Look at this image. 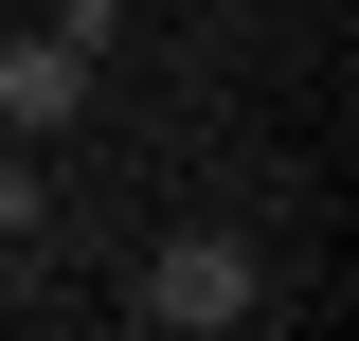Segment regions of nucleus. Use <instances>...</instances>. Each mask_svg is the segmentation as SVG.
I'll use <instances>...</instances> for the list:
<instances>
[{
    "label": "nucleus",
    "mask_w": 359,
    "mask_h": 341,
    "mask_svg": "<svg viewBox=\"0 0 359 341\" xmlns=\"http://www.w3.org/2000/svg\"><path fill=\"white\" fill-rule=\"evenodd\" d=\"M252 305H269V269L233 252V234H162V252H144V288H126V323L216 341V323H252Z\"/></svg>",
    "instance_id": "nucleus-1"
},
{
    "label": "nucleus",
    "mask_w": 359,
    "mask_h": 341,
    "mask_svg": "<svg viewBox=\"0 0 359 341\" xmlns=\"http://www.w3.org/2000/svg\"><path fill=\"white\" fill-rule=\"evenodd\" d=\"M90 72H108V54H72L54 18H36V36H0V126H18V144H54V126H90Z\"/></svg>",
    "instance_id": "nucleus-2"
},
{
    "label": "nucleus",
    "mask_w": 359,
    "mask_h": 341,
    "mask_svg": "<svg viewBox=\"0 0 359 341\" xmlns=\"http://www.w3.org/2000/svg\"><path fill=\"white\" fill-rule=\"evenodd\" d=\"M0 234H36V162H18V144H0Z\"/></svg>",
    "instance_id": "nucleus-3"
}]
</instances>
